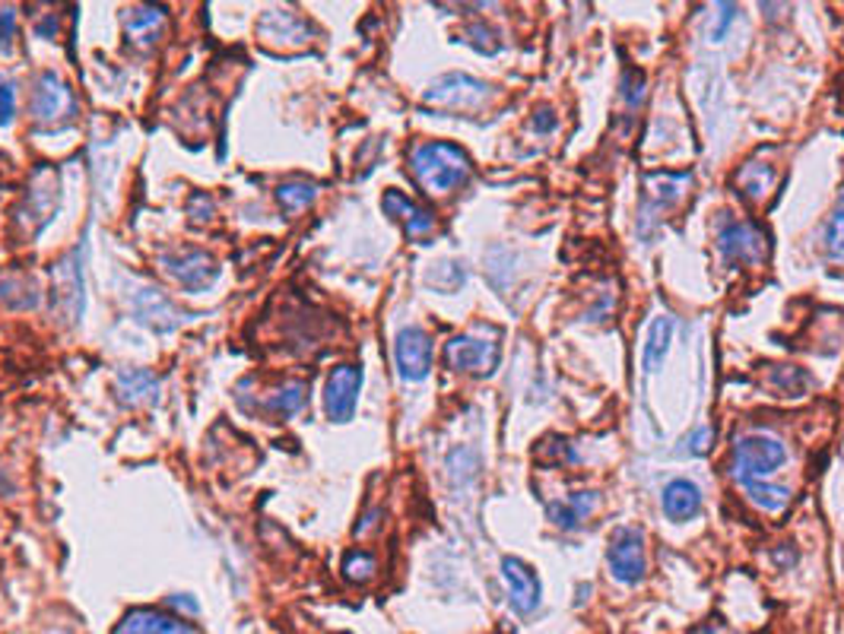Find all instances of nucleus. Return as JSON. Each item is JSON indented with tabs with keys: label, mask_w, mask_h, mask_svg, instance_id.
<instances>
[{
	"label": "nucleus",
	"mask_w": 844,
	"mask_h": 634,
	"mask_svg": "<svg viewBox=\"0 0 844 634\" xmlns=\"http://www.w3.org/2000/svg\"><path fill=\"white\" fill-rule=\"evenodd\" d=\"M409 172L426 194L445 197L455 187H461L473 172V165H470V155L461 147L436 140V143H423V147L409 152Z\"/></svg>",
	"instance_id": "f257e3e1"
},
{
	"label": "nucleus",
	"mask_w": 844,
	"mask_h": 634,
	"mask_svg": "<svg viewBox=\"0 0 844 634\" xmlns=\"http://www.w3.org/2000/svg\"><path fill=\"white\" fill-rule=\"evenodd\" d=\"M788 460V448L781 438L774 434H742L740 441L730 451V476L740 482H759L771 476L774 470H781Z\"/></svg>",
	"instance_id": "f03ea898"
},
{
	"label": "nucleus",
	"mask_w": 844,
	"mask_h": 634,
	"mask_svg": "<svg viewBox=\"0 0 844 634\" xmlns=\"http://www.w3.org/2000/svg\"><path fill=\"white\" fill-rule=\"evenodd\" d=\"M29 111H32V121H35V125L49 127V130H61V127L74 125L79 105L74 89H71L61 76L42 74L39 76V83H35V89H32V105H29Z\"/></svg>",
	"instance_id": "7ed1b4c3"
},
{
	"label": "nucleus",
	"mask_w": 844,
	"mask_h": 634,
	"mask_svg": "<svg viewBox=\"0 0 844 634\" xmlns=\"http://www.w3.org/2000/svg\"><path fill=\"white\" fill-rule=\"evenodd\" d=\"M492 96V86L483 83V79H473L467 74H448L438 76L436 83L426 89L423 101L429 108H438V111H480L483 105Z\"/></svg>",
	"instance_id": "20e7f679"
},
{
	"label": "nucleus",
	"mask_w": 844,
	"mask_h": 634,
	"mask_svg": "<svg viewBox=\"0 0 844 634\" xmlns=\"http://www.w3.org/2000/svg\"><path fill=\"white\" fill-rule=\"evenodd\" d=\"M257 39L264 49L277 51V54H292V51H306L311 45L314 29L292 10H267L257 23Z\"/></svg>",
	"instance_id": "39448f33"
},
{
	"label": "nucleus",
	"mask_w": 844,
	"mask_h": 634,
	"mask_svg": "<svg viewBox=\"0 0 844 634\" xmlns=\"http://www.w3.org/2000/svg\"><path fill=\"white\" fill-rule=\"evenodd\" d=\"M499 358H502L499 340H489V336H480V333L451 336L448 346H445V362L455 372H463V375H480V378L492 375L499 368Z\"/></svg>",
	"instance_id": "423d86ee"
},
{
	"label": "nucleus",
	"mask_w": 844,
	"mask_h": 634,
	"mask_svg": "<svg viewBox=\"0 0 844 634\" xmlns=\"http://www.w3.org/2000/svg\"><path fill=\"white\" fill-rule=\"evenodd\" d=\"M610 574L622 583H639L644 578V536L635 527H619L607 546Z\"/></svg>",
	"instance_id": "0eeeda50"
},
{
	"label": "nucleus",
	"mask_w": 844,
	"mask_h": 634,
	"mask_svg": "<svg viewBox=\"0 0 844 634\" xmlns=\"http://www.w3.org/2000/svg\"><path fill=\"white\" fill-rule=\"evenodd\" d=\"M159 267L165 270V277L175 279L181 289H206L213 279L220 277L216 260L206 251H197V248H181V251L162 254Z\"/></svg>",
	"instance_id": "6e6552de"
},
{
	"label": "nucleus",
	"mask_w": 844,
	"mask_h": 634,
	"mask_svg": "<svg viewBox=\"0 0 844 634\" xmlns=\"http://www.w3.org/2000/svg\"><path fill=\"white\" fill-rule=\"evenodd\" d=\"M717 245H720V254L734 264H749V267H759L768 257V235L766 228L759 223H730V226L720 228L717 235Z\"/></svg>",
	"instance_id": "1a4fd4ad"
},
{
	"label": "nucleus",
	"mask_w": 844,
	"mask_h": 634,
	"mask_svg": "<svg viewBox=\"0 0 844 634\" xmlns=\"http://www.w3.org/2000/svg\"><path fill=\"white\" fill-rule=\"evenodd\" d=\"M394 362L404 380H423L432 372V340L419 327H404L394 340Z\"/></svg>",
	"instance_id": "9d476101"
},
{
	"label": "nucleus",
	"mask_w": 844,
	"mask_h": 634,
	"mask_svg": "<svg viewBox=\"0 0 844 634\" xmlns=\"http://www.w3.org/2000/svg\"><path fill=\"white\" fill-rule=\"evenodd\" d=\"M359 387H362V372L356 365H336L331 378L324 384V412L333 422H350L356 412Z\"/></svg>",
	"instance_id": "9b49d317"
},
{
	"label": "nucleus",
	"mask_w": 844,
	"mask_h": 634,
	"mask_svg": "<svg viewBox=\"0 0 844 634\" xmlns=\"http://www.w3.org/2000/svg\"><path fill=\"white\" fill-rule=\"evenodd\" d=\"M502 581H505V593H509V603H512L514 612L531 615L539 606L543 587H539L537 571L531 565L509 556L502 561Z\"/></svg>",
	"instance_id": "f8f14e48"
},
{
	"label": "nucleus",
	"mask_w": 844,
	"mask_h": 634,
	"mask_svg": "<svg viewBox=\"0 0 844 634\" xmlns=\"http://www.w3.org/2000/svg\"><path fill=\"white\" fill-rule=\"evenodd\" d=\"M52 295L54 308L64 321H77L83 311V277H79V260L67 254L57 260L52 270Z\"/></svg>",
	"instance_id": "ddd939ff"
},
{
	"label": "nucleus",
	"mask_w": 844,
	"mask_h": 634,
	"mask_svg": "<svg viewBox=\"0 0 844 634\" xmlns=\"http://www.w3.org/2000/svg\"><path fill=\"white\" fill-rule=\"evenodd\" d=\"M57 209V178L49 169L35 172L32 184H29L26 203L20 209V226L26 232H39L52 219V213Z\"/></svg>",
	"instance_id": "4468645a"
},
{
	"label": "nucleus",
	"mask_w": 844,
	"mask_h": 634,
	"mask_svg": "<svg viewBox=\"0 0 844 634\" xmlns=\"http://www.w3.org/2000/svg\"><path fill=\"white\" fill-rule=\"evenodd\" d=\"M384 213L391 216V219H397L404 232H407V238L413 241H426V238H432L436 235V216L426 209V206H419V203H413L407 194H400V191H387L382 197Z\"/></svg>",
	"instance_id": "2eb2a0df"
},
{
	"label": "nucleus",
	"mask_w": 844,
	"mask_h": 634,
	"mask_svg": "<svg viewBox=\"0 0 844 634\" xmlns=\"http://www.w3.org/2000/svg\"><path fill=\"white\" fill-rule=\"evenodd\" d=\"M121 23H125V35L130 39V45L150 49L162 39V29L169 23V17H165L162 7H133V10H125Z\"/></svg>",
	"instance_id": "dca6fc26"
},
{
	"label": "nucleus",
	"mask_w": 844,
	"mask_h": 634,
	"mask_svg": "<svg viewBox=\"0 0 844 634\" xmlns=\"http://www.w3.org/2000/svg\"><path fill=\"white\" fill-rule=\"evenodd\" d=\"M115 634H201L197 628L184 625L175 615H165L159 609H133L125 615V622Z\"/></svg>",
	"instance_id": "f3484780"
},
{
	"label": "nucleus",
	"mask_w": 844,
	"mask_h": 634,
	"mask_svg": "<svg viewBox=\"0 0 844 634\" xmlns=\"http://www.w3.org/2000/svg\"><path fill=\"white\" fill-rule=\"evenodd\" d=\"M661 505H664V514L673 524H686V520H692L702 511V492H698L695 482L673 480L664 488Z\"/></svg>",
	"instance_id": "a211bd4d"
},
{
	"label": "nucleus",
	"mask_w": 844,
	"mask_h": 634,
	"mask_svg": "<svg viewBox=\"0 0 844 634\" xmlns=\"http://www.w3.org/2000/svg\"><path fill=\"white\" fill-rule=\"evenodd\" d=\"M137 318L156 330H172L179 327L181 311L159 289H140L137 292Z\"/></svg>",
	"instance_id": "6ab92c4d"
},
{
	"label": "nucleus",
	"mask_w": 844,
	"mask_h": 634,
	"mask_svg": "<svg viewBox=\"0 0 844 634\" xmlns=\"http://www.w3.org/2000/svg\"><path fill=\"white\" fill-rule=\"evenodd\" d=\"M115 390H118V400L125 406L153 404L156 394H159V378L150 375L147 368H125L115 378Z\"/></svg>",
	"instance_id": "aec40b11"
},
{
	"label": "nucleus",
	"mask_w": 844,
	"mask_h": 634,
	"mask_svg": "<svg viewBox=\"0 0 844 634\" xmlns=\"http://www.w3.org/2000/svg\"><path fill=\"white\" fill-rule=\"evenodd\" d=\"M594 507H597V495L594 492H575L565 502H553V505L546 507V514H549V520L559 530H578L594 514Z\"/></svg>",
	"instance_id": "412c9836"
},
{
	"label": "nucleus",
	"mask_w": 844,
	"mask_h": 634,
	"mask_svg": "<svg viewBox=\"0 0 844 634\" xmlns=\"http://www.w3.org/2000/svg\"><path fill=\"white\" fill-rule=\"evenodd\" d=\"M774 181H778L774 169L762 165V162H746L740 172H737V187L749 201H766L768 194L774 191Z\"/></svg>",
	"instance_id": "4be33fe9"
},
{
	"label": "nucleus",
	"mask_w": 844,
	"mask_h": 634,
	"mask_svg": "<svg viewBox=\"0 0 844 634\" xmlns=\"http://www.w3.org/2000/svg\"><path fill=\"white\" fill-rule=\"evenodd\" d=\"M314 197H318V184L314 181H302V178L286 181V184L277 187V203H280L286 216H296V213L308 209L314 203Z\"/></svg>",
	"instance_id": "5701e85b"
},
{
	"label": "nucleus",
	"mask_w": 844,
	"mask_h": 634,
	"mask_svg": "<svg viewBox=\"0 0 844 634\" xmlns=\"http://www.w3.org/2000/svg\"><path fill=\"white\" fill-rule=\"evenodd\" d=\"M670 340H673V318H658L648 330V343H644V368L658 372V365L670 353Z\"/></svg>",
	"instance_id": "b1692460"
},
{
	"label": "nucleus",
	"mask_w": 844,
	"mask_h": 634,
	"mask_svg": "<svg viewBox=\"0 0 844 634\" xmlns=\"http://www.w3.org/2000/svg\"><path fill=\"white\" fill-rule=\"evenodd\" d=\"M306 400H308L306 380H286V384H280V387L270 394L267 409H270V412H277V416H296V412H302V409H306Z\"/></svg>",
	"instance_id": "393cba45"
},
{
	"label": "nucleus",
	"mask_w": 844,
	"mask_h": 634,
	"mask_svg": "<svg viewBox=\"0 0 844 634\" xmlns=\"http://www.w3.org/2000/svg\"><path fill=\"white\" fill-rule=\"evenodd\" d=\"M742 492H746V498L752 502L756 507H762L768 514H778V511H784L788 502H791V492L784 488V485H768V482H742L740 485Z\"/></svg>",
	"instance_id": "a878e982"
},
{
	"label": "nucleus",
	"mask_w": 844,
	"mask_h": 634,
	"mask_svg": "<svg viewBox=\"0 0 844 634\" xmlns=\"http://www.w3.org/2000/svg\"><path fill=\"white\" fill-rule=\"evenodd\" d=\"M692 181L690 172H683V175H648L644 178V187H648V197L654 203H661V206H670V203L676 201V197H683V191H686V184Z\"/></svg>",
	"instance_id": "bb28decb"
},
{
	"label": "nucleus",
	"mask_w": 844,
	"mask_h": 634,
	"mask_svg": "<svg viewBox=\"0 0 844 634\" xmlns=\"http://www.w3.org/2000/svg\"><path fill=\"white\" fill-rule=\"evenodd\" d=\"M768 384L781 394V397H800L803 387L810 384V375L800 372V368H791V365H774L768 372Z\"/></svg>",
	"instance_id": "cd10ccee"
},
{
	"label": "nucleus",
	"mask_w": 844,
	"mask_h": 634,
	"mask_svg": "<svg viewBox=\"0 0 844 634\" xmlns=\"http://www.w3.org/2000/svg\"><path fill=\"white\" fill-rule=\"evenodd\" d=\"M378 571V561L372 552H362V549H353L350 556L343 558V578L353 583H365L375 578Z\"/></svg>",
	"instance_id": "c85d7f7f"
},
{
	"label": "nucleus",
	"mask_w": 844,
	"mask_h": 634,
	"mask_svg": "<svg viewBox=\"0 0 844 634\" xmlns=\"http://www.w3.org/2000/svg\"><path fill=\"white\" fill-rule=\"evenodd\" d=\"M825 251L835 260H844V191L829 216V226H825Z\"/></svg>",
	"instance_id": "c756f323"
},
{
	"label": "nucleus",
	"mask_w": 844,
	"mask_h": 634,
	"mask_svg": "<svg viewBox=\"0 0 844 634\" xmlns=\"http://www.w3.org/2000/svg\"><path fill=\"white\" fill-rule=\"evenodd\" d=\"M461 42L473 45V49L480 51V54H495V51L502 49V42H499L495 29H489L487 23L467 25V29L461 32Z\"/></svg>",
	"instance_id": "7c9ffc66"
},
{
	"label": "nucleus",
	"mask_w": 844,
	"mask_h": 634,
	"mask_svg": "<svg viewBox=\"0 0 844 634\" xmlns=\"http://www.w3.org/2000/svg\"><path fill=\"white\" fill-rule=\"evenodd\" d=\"M537 456L543 463H571L575 454H571V448H568V441L559 438V434H549L543 444L537 448Z\"/></svg>",
	"instance_id": "2f4dec72"
},
{
	"label": "nucleus",
	"mask_w": 844,
	"mask_h": 634,
	"mask_svg": "<svg viewBox=\"0 0 844 634\" xmlns=\"http://www.w3.org/2000/svg\"><path fill=\"white\" fill-rule=\"evenodd\" d=\"M622 99L629 101V105H639L644 99V76L635 74V71H629V74L622 76Z\"/></svg>",
	"instance_id": "473e14b6"
},
{
	"label": "nucleus",
	"mask_w": 844,
	"mask_h": 634,
	"mask_svg": "<svg viewBox=\"0 0 844 634\" xmlns=\"http://www.w3.org/2000/svg\"><path fill=\"white\" fill-rule=\"evenodd\" d=\"M17 115V89L10 83H0V125H10Z\"/></svg>",
	"instance_id": "72a5a7b5"
},
{
	"label": "nucleus",
	"mask_w": 844,
	"mask_h": 634,
	"mask_svg": "<svg viewBox=\"0 0 844 634\" xmlns=\"http://www.w3.org/2000/svg\"><path fill=\"white\" fill-rule=\"evenodd\" d=\"M734 20H737V7L734 3H720V20L712 29V42H720L727 35V29L734 25Z\"/></svg>",
	"instance_id": "f704fd0d"
},
{
	"label": "nucleus",
	"mask_w": 844,
	"mask_h": 634,
	"mask_svg": "<svg viewBox=\"0 0 844 634\" xmlns=\"http://www.w3.org/2000/svg\"><path fill=\"white\" fill-rule=\"evenodd\" d=\"M712 451V429H698L695 434H690V441H686V454H708Z\"/></svg>",
	"instance_id": "c9c22d12"
},
{
	"label": "nucleus",
	"mask_w": 844,
	"mask_h": 634,
	"mask_svg": "<svg viewBox=\"0 0 844 634\" xmlns=\"http://www.w3.org/2000/svg\"><path fill=\"white\" fill-rule=\"evenodd\" d=\"M17 35V13L13 10H0V45H10Z\"/></svg>",
	"instance_id": "e433bc0d"
},
{
	"label": "nucleus",
	"mask_w": 844,
	"mask_h": 634,
	"mask_svg": "<svg viewBox=\"0 0 844 634\" xmlns=\"http://www.w3.org/2000/svg\"><path fill=\"white\" fill-rule=\"evenodd\" d=\"M553 127H556L553 111H549V108H537V111H534V130H553Z\"/></svg>",
	"instance_id": "4c0bfd02"
},
{
	"label": "nucleus",
	"mask_w": 844,
	"mask_h": 634,
	"mask_svg": "<svg viewBox=\"0 0 844 634\" xmlns=\"http://www.w3.org/2000/svg\"><path fill=\"white\" fill-rule=\"evenodd\" d=\"M169 603H172V606L184 609V612H197V606H194V603H191V600H184V597H172V600H169Z\"/></svg>",
	"instance_id": "58836bf2"
}]
</instances>
